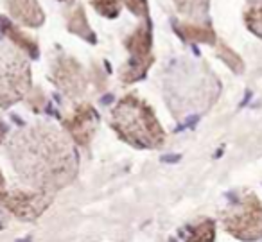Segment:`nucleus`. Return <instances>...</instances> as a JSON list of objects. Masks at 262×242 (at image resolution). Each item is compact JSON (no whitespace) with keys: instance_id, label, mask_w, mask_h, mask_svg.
Instances as JSON below:
<instances>
[{"instance_id":"1","label":"nucleus","mask_w":262,"mask_h":242,"mask_svg":"<svg viewBox=\"0 0 262 242\" xmlns=\"http://www.w3.org/2000/svg\"><path fill=\"white\" fill-rule=\"evenodd\" d=\"M9 155L22 180L33 185L34 190H56L76 178V151L52 126L20 131L9 144Z\"/></svg>"},{"instance_id":"2","label":"nucleus","mask_w":262,"mask_h":242,"mask_svg":"<svg viewBox=\"0 0 262 242\" xmlns=\"http://www.w3.org/2000/svg\"><path fill=\"white\" fill-rule=\"evenodd\" d=\"M112 126L127 144L139 147H158L164 144V129L153 109L135 95L124 97L113 108Z\"/></svg>"},{"instance_id":"3","label":"nucleus","mask_w":262,"mask_h":242,"mask_svg":"<svg viewBox=\"0 0 262 242\" xmlns=\"http://www.w3.org/2000/svg\"><path fill=\"white\" fill-rule=\"evenodd\" d=\"M223 226L241 240L262 238V203L255 194H248L235 206L223 213Z\"/></svg>"},{"instance_id":"4","label":"nucleus","mask_w":262,"mask_h":242,"mask_svg":"<svg viewBox=\"0 0 262 242\" xmlns=\"http://www.w3.org/2000/svg\"><path fill=\"white\" fill-rule=\"evenodd\" d=\"M31 84L27 61L11 49L0 47V106H9L24 97Z\"/></svg>"},{"instance_id":"5","label":"nucleus","mask_w":262,"mask_h":242,"mask_svg":"<svg viewBox=\"0 0 262 242\" xmlns=\"http://www.w3.org/2000/svg\"><path fill=\"white\" fill-rule=\"evenodd\" d=\"M51 203V192L41 190H6V194L0 197V205H4L8 212L22 221L38 219Z\"/></svg>"},{"instance_id":"6","label":"nucleus","mask_w":262,"mask_h":242,"mask_svg":"<svg viewBox=\"0 0 262 242\" xmlns=\"http://www.w3.org/2000/svg\"><path fill=\"white\" fill-rule=\"evenodd\" d=\"M52 81L56 83V86L72 97L83 94L84 84H86L83 69L76 59L70 58H61L52 65Z\"/></svg>"},{"instance_id":"7","label":"nucleus","mask_w":262,"mask_h":242,"mask_svg":"<svg viewBox=\"0 0 262 242\" xmlns=\"http://www.w3.org/2000/svg\"><path fill=\"white\" fill-rule=\"evenodd\" d=\"M63 126L70 131V135L77 144L86 145L90 144L92 135L97 126V113L94 112L92 106L81 104L76 108V112H72V115L63 120Z\"/></svg>"},{"instance_id":"8","label":"nucleus","mask_w":262,"mask_h":242,"mask_svg":"<svg viewBox=\"0 0 262 242\" xmlns=\"http://www.w3.org/2000/svg\"><path fill=\"white\" fill-rule=\"evenodd\" d=\"M6 2L9 11L27 26H40L43 22V15L36 0H6Z\"/></svg>"},{"instance_id":"9","label":"nucleus","mask_w":262,"mask_h":242,"mask_svg":"<svg viewBox=\"0 0 262 242\" xmlns=\"http://www.w3.org/2000/svg\"><path fill=\"white\" fill-rule=\"evenodd\" d=\"M183 237L185 242H214L215 223L212 219H201L200 223L187 226Z\"/></svg>"},{"instance_id":"10","label":"nucleus","mask_w":262,"mask_h":242,"mask_svg":"<svg viewBox=\"0 0 262 242\" xmlns=\"http://www.w3.org/2000/svg\"><path fill=\"white\" fill-rule=\"evenodd\" d=\"M0 29H4V33L8 34L9 38H11L13 41H15L16 45H18L22 51H26L27 54L31 56V58H36L38 54V45L34 43V40H31V38H27L26 34L22 33V31L18 29V27H15L13 24H9L6 18H0Z\"/></svg>"},{"instance_id":"11","label":"nucleus","mask_w":262,"mask_h":242,"mask_svg":"<svg viewBox=\"0 0 262 242\" xmlns=\"http://www.w3.org/2000/svg\"><path fill=\"white\" fill-rule=\"evenodd\" d=\"M180 34L189 41H205V43H214L215 41V34L210 27L180 26Z\"/></svg>"},{"instance_id":"12","label":"nucleus","mask_w":262,"mask_h":242,"mask_svg":"<svg viewBox=\"0 0 262 242\" xmlns=\"http://www.w3.org/2000/svg\"><path fill=\"white\" fill-rule=\"evenodd\" d=\"M92 4H94V8L97 9L101 15H106V16L119 15L120 0H92Z\"/></svg>"},{"instance_id":"13","label":"nucleus","mask_w":262,"mask_h":242,"mask_svg":"<svg viewBox=\"0 0 262 242\" xmlns=\"http://www.w3.org/2000/svg\"><path fill=\"white\" fill-rule=\"evenodd\" d=\"M69 26H70V31H74V33L79 34V36L92 38V33H90V29H88V24H86V20H84V15L81 13V9L77 13H74L72 22H70Z\"/></svg>"},{"instance_id":"14","label":"nucleus","mask_w":262,"mask_h":242,"mask_svg":"<svg viewBox=\"0 0 262 242\" xmlns=\"http://www.w3.org/2000/svg\"><path fill=\"white\" fill-rule=\"evenodd\" d=\"M248 22V26H250V29L253 31L255 34H258V36H262V6L257 9H251V11H248V15L244 16Z\"/></svg>"},{"instance_id":"15","label":"nucleus","mask_w":262,"mask_h":242,"mask_svg":"<svg viewBox=\"0 0 262 242\" xmlns=\"http://www.w3.org/2000/svg\"><path fill=\"white\" fill-rule=\"evenodd\" d=\"M219 58L225 59L226 63H228L232 69H235V72H241V69H243V61H241V58L235 54V52H232L228 47H221V52H219Z\"/></svg>"},{"instance_id":"16","label":"nucleus","mask_w":262,"mask_h":242,"mask_svg":"<svg viewBox=\"0 0 262 242\" xmlns=\"http://www.w3.org/2000/svg\"><path fill=\"white\" fill-rule=\"evenodd\" d=\"M180 6V9L187 13H194V11H205V4H207V0H176Z\"/></svg>"},{"instance_id":"17","label":"nucleus","mask_w":262,"mask_h":242,"mask_svg":"<svg viewBox=\"0 0 262 242\" xmlns=\"http://www.w3.org/2000/svg\"><path fill=\"white\" fill-rule=\"evenodd\" d=\"M127 6H129V9L135 11V15H146L147 13L146 0H127Z\"/></svg>"},{"instance_id":"18","label":"nucleus","mask_w":262,"mask_h":242,"mask_svg":"<svg viewBox=\"0 0 262 242\" xmlns=\"http://www.w3.org/2000/svg\"><path fill=\"white\" fill-rule=\"evenodd\" d=\"M6 190H8V188H6V181H4V176H2V170H0V197L6 194Z\"/></svg>"},{"instance_id":"19","label":"nucleus","mask_w":262,"mask_h":242,"mask_svg":"<svg viewBox=\"0 0 262 242\" xmlns=\"http://www.w3.org/2000/svg\"><path fill=\"white\" fill-rule=\"evenodd\" d=\"M6 226H8V217H6L4 212L0 210V230H2V228H6Z\"/></svg>"},{"instance_id":"20","label":"nucleus","mask_w":262,"mask_h":242,"mask_svg":"<svg viewBox=\"0 0 262 242\" xmlns=\"http://www.w3.org/2000/svg\"><path fill=\"white\" fill-rule=\"evenodd\" d=\"M4 135H6V126H4V122L0 120V142L4 140Z\"/></svg>"}]
</instances>
